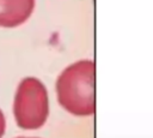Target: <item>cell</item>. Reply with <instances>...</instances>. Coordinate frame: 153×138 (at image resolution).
<instances>
[{
    "instance_id": "4",
    "label": "cell",
    "mask_w": 153,
    "mask_h": 138,
    "mask_svg": "<svg viewBox=\"0 0 153 138\" xmlns=\"http://www.w3.org/2000/svg\"><path fill=\"white\" fill-rule=\"evenodd\" d=\"M5 127H6V121H5V116L0 109V138H2L4 133H5Z\"/></svg>"
},
{
    "instance_id": "1",
    "label": "cell",
    "mask_w": 153,
    "mask_h": 138,
    "mask_svg": "<svg viewBox=\"0 0 153 138\" xmlns=\"http://www.w3.org/2000/svg\"><path fill=\"white\" fill-rule=\"evenodd\" d=\"M93 84V61L80 60L72 64L57 78L56 94L59 103L73 115H92L94 113Z\"/></svg>"
},
{
    "instance_id": "2",
    "label": "cell",
    "mask_w": 153,
    "mask_h": 138,
    "mask_svg": "<svg viewBox=\"0 0 153 138\" xmlns=\"http://www.w3.org/2000/svg\"><path fill=\"white\" fill-rule=\"evenodd\" d=\"M13 113L17 125L24 130H36L44 125L49 114L48 92L44 84L33 77L24 78L18 85Z\"/></svg>"
},
{
    "instance_id": "3",
    "label": "cell",
    "mask_w": 153,
    "mask_h": 138,
    "mask_svg": "<svg viewBox=\"0 0 153 138\" xmlns=\"http://www.w3.org/2000/svg\"><path fill=\"white\" fill-rule=\"evenodd\" d=\"M35 0H0V26L14 28L29 19Z\"/></svg>"
}]
</instances>
